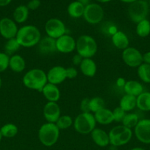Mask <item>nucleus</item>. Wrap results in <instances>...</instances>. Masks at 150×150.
I'll use <instances>...</instances> for the list:
<instances>
[{"label": "nucleus", "mask_w": 150, "mask_h": 150, "mask_svg": "<svg viewBox=\"0 0 150 150\" xmlns=\"http://www.w3.org/2000/svg\"><path fill=\"white\" fill-rule=\"evenodd\" d=\"M0 133H1L2 137L13 138L17 135L18 127L14 124L8 123V124L4 125L1 127Z\"/></svg>", "instance_id": "30"}, {"label": "nucleus", "mask_w": 150, "mask_h": 150, "mask_svg": "<svg viewBox=\"0 0 150 150\" xmlns=\"http://www.w3.org/2000/svg\"><path fill=\"white\" fill-rule=\"evenodd\" d=\"M37 45L38 51L42 54H51L57 51L56 40L48 36L41 38Z\"/></svg>", "instance_id": "16"}, {"label": "nucleus", "mask_w": 150, "mask_h": 150, "mask_svg": "<svg viewBox=\"0 0 150 150\" xmlns=\"http://www.w3.org/2000/svg\"><path fill=\"white\" fill-rule=\"evenodd\" d=\"M16 38L21 46L31 48L38 45L41 39V34L35 26L26 25L18 30Z\"/></svg>", "instance_id": "1"}, {"label": "nucleus", "mask_w": 150, "mask_h": 150, "mask_svg": "<svg viewBox=\"0 0 150 150\" xmlns=\"http://www.w3.org/2000/svg\"><path fill=\"white\" fill-rule=\"evenodd\" d=\"M124 90L126 95L138 97L144 92V86L140 82L135 80L127 81L124 85Z\"/></svg>", "instance_id": "21"}, {"label": "nucleus", "mask_w": 150, "mask_h": 150, "mask_svg": "<svg viewBox=\"0 0 150 150\" xmlns=\"http://www.w3.org/2000/svg\"><path fill=\"white\" fill-rule=\"evenodd\" d=\"M80 110L82 113H91L90 110V99L84 98L80 103Z\"/></svg>", "instance_id": "37"}, {"label": "nucleus", "mask_w": 150, "mask_h": 150, "mask_svg": "<svg viewBox=\"0 0 150 150\" xmlns=\"http://www.w3.org/2000/svg\"><path fill=\"white\" fill-rule=\"evenodd\" d=\"M57 51L63 54H69L76 49V40L69 35H63L56 40Z\"/></svg>", "instance_id": "14"}, {"label": "nucleus", "mask_w": 150, "mask_h": 150, "mask_svg": "<svg viewBox=\"0 0 150 150\" xmlns=\"http://www.w3.org/2000/svg\"><path fill=\"white\" fill-rule=\"evenodd\" d=\"M110 144L114 146H120L126 144L132 137V129L124 125H117L113 127L108 133Z\"/></svg>", "instance_id": "6"}, {"label": "nucleus", "mask_w": 150, "mask_h": 150, "mask_svg": "<svg viewBox=\"0 0 150 150\" xmlns=\"http://www.w3.org/2000/svg\"><path fill=\"white\" fill-rule=\"evenodd\" d=\"M105 108V102L100 97H94L90 99V110L92 114Z\"/></svg>", "instance_id": "32"}, {"label": "nucleus", "mask_w": 150, "mask_h": 150, "mask_svg": "<svg viewBox=\"0 0 150 150\" xmlns=\"http://www.w3.org/2000/svg\"><path fill=\"white\" fill-rule=\"evenodd\" d=\"M1 84H2V81H1V78H0V88L1 87Z\"/></svg>", "instance_id": "47"}, {"label": "nucleus", "mask_w": 150, "mask_h": 150, "mask_svg": "<svg viewBox=\"0 0 150 150\" xmlns=\"http://www.w3.org/2000/svg\"><path fill=\"white\" fill-rule=\"evenodd\" d=\"M130 150H146V149H143V148H141V147H135V148H133V149H132Z\"/></svg>", "instance_id": "46"}, {"label": "nucleus", "mask_w": 150, "mask_h": 150, "mask_svg": "<svg viewBox=\"0 0 150 150\" xmlns=\"http://www.w3.org/2000/svg\"><path fill=\"white\" fill-rule=\"evenodd\" d=\"M9 67L15 73H21L26 67V62L21 56L15 54L10 57Z\"/></svg>", "instance_id": "23"}, {"label": "nucleus", "mask_w": 150, "mask_h": 150, "mask_svg": "<svg viewBox=\"0 0 150 150\" xmlns=\"http://www.w3.org/2000/svg\"><path fill=\"white\" fill-rule=\"evenodd\" d=\"M74 123L73 120L71 117L69 115H63L60 116V118L55 123L57 127H58L59 130H66V129L69 128L72 124Z\"/></svg>", "instance_id": "34"}, {"label": "nucleus", "mask_w": 150, "mask_h": 150, "mask_svg": "<svg viewBox=\"0 0 150 150\" xmlns=\"http://www.w3.org/2000/svg\"><path fill=\"white\" fill-rule=\"evenodd\" d=\"M85 6L77 1H72L68 6L67 11L69 16L74 18H78L81 16H83Z\"/></svg>", "instance_id": "25"}, {"label": "nucleus", "mask_w": 150, "mask_h": 150, "mask_svg": "<svg viewBox=\"0 0 150 150\" xmlns=\"http://www.w3.org/2000/svg\"><path fill=\"white\" fill-rule=\"evenodd\" d=\"M96 1H99V2H101V3H105V2H108V1H111V0H96Z\"/></svg>", "instance_id": "45"}, {"label": "nucleus", "mask_w": 150, "mask_h": 150, "mask_svg": "<svg viewBox=\"0 0 150 150\" xmlns=\"http://www.w3.org/2000/svg\"><path fill=\"white\" fill-rule=\"evenodd\" d=\"M67 69V76H68V79H75V78L77 76L78 72L74 67H68Z\"/></svg>", "instance_id": "39"}, {"label": "nucleus", "mask_w": 150, "mask_h": 150, "mask_svg": "<svg viewBox=\"0 0 150 150\" xmlns=\"http://www.w3.org/2000/svg\"><path fill=\"white\" fill-rule=\"evenodd\" d=\"M91 138L94 143L99 146L105 147L110 144V139L108 133L100 128H95L91 133Z\"/></svg>", "instance_id": "18"}, {"label": "nucleus", "mask_w": 150, "mask_h": 150, "mask_svg": "<svg viewBox=\"0 0 150 150\" xmlns=\"http://www.w3.org/2000/svg\"><path fill=\"white\" fill-rule=\"evenodd\" d=\"M96 122L102 125H110L114 121L113 115V111L108 108H104L94 114Z\"/></svg>", "instance_id": "20"}, {"label": "nucleus", "mask_w": 150, "mask_h": 150, "mask_svg": "<svg viewBox=\"0 0 150 150\" xmlns=\"http://www.w3.org/2000/svg\"><path fill=\"white\" fill-rule=\"evenodd\" d=\"M19 29L16 22L9 18L0 20V34L3 38L9 40L16 37Z\"/></svg>", "instance_id": "13"}, {"label": "nucleus", "mask_w": 150, "mask_h": 150, "mask_svg": "<svg viewBox=\"0 0 150 150\" xmlns=\"http://www.w3.org/2000/svg\"><path fill=\"white\" fill-rule=\"evenodd\" d=\"M45 32L47 36L57 40L66 32V28L61 20L56 18L49 19L45 24Z\"/></svg>", "instance_id": "9"}, {"label": "nucleus", "mask_w": 150, "mask_h": 150, "mask_svg": "<svg viewBox=\"0 0 150 150\" xmlns=\"http://www.w3.org/2000/svg\"><path fill=\"white\" fill-rule=\"evenodd\" d=\"M20 47L21 45L18 42L17 39L16 38L7 40L5 45H4L5 54H7V55H9V54H13L20 48Z\"/></svg>", "instance_id": "33"}, {"label": "nucleus", "mask_w": 150, "mask_h": 150, "mask_svg": "<svg viewBox=\"0 0 150 150\" xmlns=\"http://www.w3.org/2000/svg\"><path fill=\"white\" fill-rule=\"evenodd\" d=\"M82 59H83V58H82L80 55L76 54V55L74 56L73 58H72V62H73V64H74V65L79 66V64H80L81 62H82Z\"/></svg>", "instance_id": "40"}, {"label": "nucleus", "mask_w": 150, "mask_h": 150, "mask_svg": "<svg viewBox=\"0 0 150 150\" xmlns=\"http://www.w3.org/2000/svg\"><path fill=\"white\" fill-rule=\"evenodd\" d=\"M104 12L102 7L96 3H90L85 7L83 18L91 24H97L102 21Z\"/></svg>", "instance_id": "8"}, {"label": "nucleus", "mask_w": 150, "mask_h": 150, "mask_svg": "<svg viewBox=\"0 0 150 150\" xmlns=\"http://www.w3.org/2000/svg\"><path fill=\"white\" fill-rule=\"evenodd\" d=\"M120 1H123V2H126V3H132L134 2V1H137V0H120Z\"/></svg>", "instance_id": "44"}, {"label": "nucleus", "mask_w": 150, "mask_h": 150, "mask_svg": "<svg viewBox=\"0 0 150 150\" xmlns=\"http://www.w3.org/2000/svg\"><path fill=\"white\" fill-rule=\"evenodd\" d=\"M79 68L82 74L87 77H94L96 73V64L91 58H83Z\"/></svg>", "instance_id": "19"}, {"label": "nucleus", "mask_w": 150, "mask_h": 150, "mask_svg": "<svg viewBox=\"0 0 150 150\" xmlns=\"http://www.w3.org/2000/svg\"><path fill=\"white\" fill-rule=\"evenodd\" d=\"M44 119L47 122L56 123L60 115V108L56 102H47L43 109Z\"/></svg>", "instance_id": "15"}, {"label": "nucleus", "mask_w": 150, "mask_h": 150, "mask_svg": "<svg viewBox=\"0 0 150 150\" xmlns=\"http://www.w3.org/2000/svg\"><path fill=\"white\" fill-rule=\"evenodd\" d=\"M135 137L140 142L146 144H150V120L144 119L139 120L134 128Z\"/></svg>", "instance_id": "11"}, {"label": "nucleus", "mask_w": 150, "mask_h": 150, "mask_svg": "<svg viewBox=\"0 0 150 150\" xmlns=\"http://www.w3.org/2000/svg\"><path fill=\"white\" fill-rule=\"evenodd\" d=\"M60 136V130L55 123L46 122L38 130V139L43 145L51 146L57 142Z\"/></svg>", "instance_id": "4"}, {"label": "nucleus", "mask_w": 150, "mask_h": 150, "mask_svg": "<svg viewBox=\"0 0 150 150\" xmlns=\"http://www.w3.org/2000/svg\"><path fill=\"white\" fill-rule=\"evenodd\" d=\"M76 1L80 2L81 4H83V5L85 7V6H87L88 4H90V1H91V0H76Z\"/></svg>", "instance_id": "43"}, {"label": "nucleus", "mask_w": 150, "mask_h": 150, "mask_svg": "<svg viewBox=\"0 0 150 150\" xmlns=\"http://www.w3.org/2000/svg\"><path fill=\"white\" fill-rule=\"evenodd\" d=\"M149 9H150V0H149Z\"/></svg>", "instance_id": "49"}, {"label": "nucleus", "mask_w": 150, "mask_h": 150, "mask_svg": "<svg viewBox=\"0 0 150 150\" xmlns=\"http://www.w3.org/2000/svg\"><path fill=\"white\" fill-rule=\"evenodd\" d=\"M149 11V6L146 0H137L131 3L128 7V15L129 18L136 24L141 21L146 19Z\"/></svg>", "instance_id": "7"}, {"label": "nucleus", "mask_w": 150, "mask_h": 150, "mask_svg": "<svg viewBox=\"0 0 150 150\" xmlns=\"http://www.w3.org/2000/svg\"><path fill=\"white\" fill-rule=\"evenodd\" d=\"M29 16V9L26 5H19L13 12L14 21L18 23H22L26 21Z\"/></svg>", "instance_id": "27"}, {"label": "nucleus", "mask_w": 150, "mask_h": 150, "mask_svg": "<svg viewBox=\"0 0 150 150\" xmlns=\"http://www.w3.org/2000/svg\"><path fill=\"white\" fill-rule=\"evenodd\" d=\"M112 42L118 49L124 50L129 47V38L125 33L121 31H116L112 35Z\"/></svg>", "instance_id": "22"}, {"label": "nucleus", "mask_w": 150, "mask_h": 150, "mask_svg": "<svg viewBox=\"0 0 150 150\" xmlns=\"http://www.w3.org/2000/svg\"><path fill=\"white\" fill-rule=\"evenodd\" d=\"M76 50L82 58H91L96 54L98 45L92 37L82 35L76 40Z\"/></svg>", "instance_id": "3"}, {"label": "nucleus", "mask_w": 150, "mask_h": 150, "mask_svg": "<svg viewBox=\"0 0 150 150\" xmlns=\"http://www.w3.org/2000/svg\"><path fill=\"white\" fill-rule=\"evenodd\" d=\"M124 62L130 67H138L143 63V54L133 47H128L122 52Z\"/></svg>", "instance_id": "10"}, {"label": "nucleus", "mask_w": 150, "mask_h": 150, "mask_svg": "<svg viewBox=\"0 0 150 150\" xmlns=\"http://www.w3.org/2000/svg\"><path fill=\"white\" fill-rule=\"evenodd\" d=\"M41 92L48 102L57 103L60 98V89H58L57 85L52 83H47L43 88Z\"/></svg>", "instance_id": "17"}, {"label": "nucleus", "mask_w": 150, "mask_h": 150, "mask_svg": "<svg viewBox=\"0 0 150 150\" xmlns=\"http://www.w3.org/2000/svg\"><path fill=\"white\" fill-rule=\"evenodd\" d=\"M1 138H2V136H1V133H0V142H1Z\"/></svg>", "instance_id": "48"}, {"label": "nucleus", "mask_w": 150, "mask_h": 150, "mask_svg": "<svg viewBox=\"0 0 150 150\" xmlns=\"http://www.w3.org/2000/svg\"><path fill=\"white\" fill-rule=\"evenodd\" d=\"M136 34L140 38H146L150 35V21L147 19L141 21L136 25Z\"/></svg>", "instance_id": "29"}, {"label": "nucleus", "mask_w": 150, "mask_h": 150, "mask_svg": "<svg viewBox=\"0 0 150 150\" xmlns=\"http://www.w3.org/2000/svg\"><path fill=\"white\" fill-rule=\"evenodd\" d=\"M119 107L126 112L133 110L136 107V97L125 94L120 100Z\"/></svg>", "instance_id": "26"}, {"label": "nucleus", "mask_w": 150, "mask_h": 150, "mask_svg": "<svg viewBox=\"0 0 150 150\" xmlns=\"http://www.w3.org/2000/svg\"><path fill=\"white\" fill-rule=\"evenodd\" d=\"M138 122H139V118H138V116L136 114L129 113V114H126L124 118L122 120L121 123L122 125H124V127L132 129L135 128Z\"/></svg>", "instance_id": "31"}, {"label": "nucleus", "mask_w": 150, "mask_h": 150, "mask_svg": "<svg viewBox=\"0 0 150 150\" xmlns=\"http://www.w3.org/2000/svg\"><path fill=\"white\" fill-rule=\"evenodd\" d=\"M74 127L80 134H89L96 128L95 117L92 113H81L74 120Z\"/></svg>", "instance_id": "5"}, {"label": "nucleus", "mask_w": 150, "mask_h": 150, "mask_svg": "<svg viewBox=\"0 0 150 150\" xmlns=\"http://www.w3.org/2000/svg\"><path fill=\"white\" fill-rule=\"evenodd\" d=\"M24 85L32 90L41 92L43 88L48 83L46 73L39 68L31 69L26 72L22 79Z\"/></svg>", "instance_id": "2"}, {"label": "nucleus", "mask_w": 150, "mask_h": 150, "mask_svg": "<svg viewBox=\"0 0 150 150\" xmlns=\"http://www.w3.org/2000/svg\"><path fill=\"white\" fill-rule=\"evenodd\" d=\"M136 107L143 111H150V92H144L136 98Z\"/></svg>", "instance_id": "24"}, {"label": "nucleus", "mask_w": 150, "mask_h": 150, "mask_svg": "<svg viewBox=\"0 0 150 150\" xmlns=\"http://www.w3.org/2000/svg\"><path fill=\"white\" fill-rule=\"evenodd\" d=\"M10 57L5 53L0 52V73L4 72L9 67Z\"/></svg>", "instance_id": "36"}, {"label": "nucleus", "mask_w": 150, "mask_h": 150, "mask_svg": "<svg viewBox=\"0 0 150 150\" xmlns=\"http://www.w3.org/2000/svg\"><path fill=\"white\" fill-rule=\"evenodd\" d=\"M137 74L141 81L150 83V64L142 63L137 69Z\"/></svg>", "instance_id": "28"}, {"label": "nucleus", "mask_w": 150, "mask_h": 150, "mask_svg": "<svg viewBox=\"0 0 150 150\" xmlns=\"http://www.w3.org/2000/svg\"><path fill=\"white\" fill-rule=\"evenodd\" d=\"M143 63L150 64V51H147L143 54Z\"/></svg>", "instance_id": "41"}, {"label": "nucleus", "mask_w": 150, "mask_h": 150, "mask_svg": "<svg viewBox=\"0 0 150 150\" xmlns=\"http://www.w3.org/2000/svg\"><path fill=\"white\" fill-rule=\"evenodd\" d=\"M113 111V119H114L115 122H121L123 119L124 118L125 115H126V111H124L120 107H117V108H115Z\"/></svg>", "instance_id": "35"}, {"label": "nucleus", "mask_w": 150, "mask_h": 150, "mask_svg": "<svg viewBox=\"0 0 150 150\" xmlns=\"http://www.w3.org/2000/svg\"><path fill=\"white\" fill-rule=\"evenodd\" d=\"M41 6V1L40 0H30L28 2L27 8L31 10H35Z\"/></svg>", "instance_id": "38"}, {"label": "nucleus", "mask_w": 150, "mask_h": 150, "mask_svg": "<svg viewBox=\"0 0 150 150\" xmlns=\"http://www.w3.org/2000/svg\"><path fill=\"white\" fill-rule=\"evenodd\" d=\"M12 0H0V7H4L7 6L11 2Z\"/></svg>", "instance_id": "42"}, {"label": "nucleus", "mask_w": 150, "mask_h": 150, "mask_svg": "<svg viewBox=\"0 0 150 150\" xmlns=\"http://www.w3.org/2000/svg\"><path fill=\"white\" fill-rule=\"evenodd\" d=\"M48 83L58 85L68 79L67 69L63 66H54L46 73Z\"/></svg>", "instance_id": "12"}]
</instances>
